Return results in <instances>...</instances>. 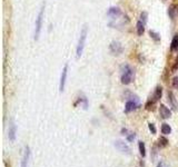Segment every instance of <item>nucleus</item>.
<instances>
[{
    "label": "nucleus",
    "mask_w": 178,
    "mask_h": 167,
    "mask_svg": "<svg viewBox=\"0 0 178 167\" xmlns=\"http://www.w3.org/2000/svg\"><path fill=\"white\" fill-rule=\"evenodd\" d=\"M121 69H123L121 83L124 84V85H128V84H130L131 83V80H133V77H134V75H135L134 69L129 66V65H125V66H123Z\"/></svg>",
    "instance_id": "f257e3e1"
},
{
    "label": "nucleus",
    "mask_w": 178,
    "mask_h": 167,
    "mask_svg": "<svg viewBox=\"0 0 178 167\" xmlns=\"http://www.w3.org/2000/svg\"><path fill=\"white\" fill-rule=\"evenodd\" d=\"M86 38H87V26H84L81 33H80V37H79V40H78V45H77V57L79 58L81 55H83V51L85 48V43H86Z\"/></svg>",
    "instance_id": "f03ea898"
},
{
    "label": "nucleus",
    "mask_w": 178,
    "mask_h": 167,
    "mask_svg": "<svg viewBox=\"0 0 178 167\" xmlns=\"http://www.w3.org/2000/svg\"><path fill=\"white\" fill-rule=\"evenodd\" d=\"M43 11H45V6L41 7L39 15L36 19V28H35V40H38L40 31H41V27H43Z\"/></svg>",
    "instance_id": "7ed1b4c3"
},
{
    "label": "nucleus",
    "mask_w": 178,
    "mask_h": 167,
    "mask_svg": "<svg viewBox=\"0 0 178 167\" xmlns=\"http://www.w3.org/2000/svg\"><path fill=\"white\" fill-rule=\"evenodd\" d=\"M115 147H116L119 151H121L123 154H126V155H130V153H131L130 147H129L125 142H123V141H116V142H115Z\"/></svg>",
    "instance_id": "20e7f679"
},
{
    "label": "nucleus",
    "mask_w": 178,
    "mask_h": 167,
    "mask_svg": "<svg viewBox=\"0 0 178 167\" xmlns=\"http://www.w3.org/2000/svg\"><path fill=\"white\" fill-rule=\"evenodd\" d=\"M67 73H68V65L66 64L64 69H62V73H61V77H60V84H59V90L61 92H64L65 89V84H66V79H67Z\"/></svg>",
    "instance_id": "39448f33"
},
{
    "label": "nucleus",
    "mask_w": 178,
    "mask_h": 167,
    "mask_svg": "<svg viewBox=\"0 0 178 167\" xmlns=\"http://www.w3.org/2000/svg\"><path fill=\"white\" fill-rule=\"evenodd\" d=\"M16 130H17V127L15 125L14 120H11V122H10V125H9V130H8L9 141L11 143H14L16 141Z\"/></svg>",
    "instance_id": "423d86ee"
},
{
    "label": "nucleus",
    "mask_w": 178,
    "mask_h": 167,
    "mask_svg": "<svg viewBox=\"0 0 178 167\" xmlns=\"http://www.w3.org/2000/svg\"><path fill=\"white\" fill-rule=\"evenodd\" d=\"M138 106H139V104H138L137 99L128 100L126 103V105H125V113H130V111L135 110L136 108H138Z\"/></svg>",
    "instance_id": "0eeeda50"
},
{
    "label": "nucleus",
    "mask_w": 178,
    "mask_h": 167,
    "mask_svg": "<svg viewBox=\"0 0 178 167\" xmlns=\"http://www.w3.org/2000/svg\"><path fill=\"white\" fill-rule=\"evenodd\" d=\"M110 51L115 55H120L123 52V46L117 41H112L110 43Z\"/></svg>",
    "instance_id": "6e6552de"
},
{
    "label": "nucleus",
    "mask_w": 178,
    "mask_h": 167,
    "mask_svg": "<svg viewBox=\"0 0 178 167\" xmlns=\"http://www.w3.org/2000/svg\"><path fill=\"white\" fill-rule=\"evenodd\" d=\"M30 158V148L28 146L25 147V153L22 156V160H21V167H28V162Z\"/></svg>",
    "instance_id": "1a4fd4ad"
},
{
    "label": "nucleus",
    "mask_w": 178,
    "mask_h": 167,
    "mask_svg": "<svg viewBox=\"0 0 178 167\" xmlns=\"http://www.w3.org/2000/svg\"><path fill=\"white\" fill-rule=\"evenodd\" d=\"M159 114H160L161 118H164V119H167V118H169L171 116V111L165 105H160V107H159Z\"/></svg>",
    "instance_id": "9d476101"
},
{
    "label": "nucleus",
    "mask_w": 178,
    "mask_h": 167,
    "mask_svg": "<svg viewBox=\"0 0 178 167\" xmlns=\"http://www.w3.org/2000/svg\"><path fill=\"white\" fill-rule=\"evenodd\" d=\"M107 14H108V16L116 18V17H118L119 15H120V9L117 8V7H111V8L108 9Z\"/></svg>",
    "instance_id": "9b49d317"
},
{
    "label": "nucleus",
    "mask_w": 178,
    "mask_h": 167,
    "mask_svg": "<svg viewBox=\"0 0 178 167\" xmlns=\"http://www.w3.org/2000/svg\"><path fill=\"white\" fill-rule=\"evenodd\" d=\"M177 15V6L176 5H171L169 8H168V16L170 19H175Z\"/></svg>",
    "instance_id": "f8f14e48"
},
{
    "label": "nucleus",
    "mask_w": 178,
    "mask_h": 167,
    "mask_svg": "<svg viewBox=\"0 0 178 167\" xmlns=\"http://www.w3.org/2000/svg\"><path fill=\"white\" fill-rule=\"evenodd\" d=\"M168 101L171 104L173 108L174 109H177V101H176V98L174 96V94L171 92H168Z\"/></svg>",
    "instance_id": "ddd939ff"
},
{
    "label": "nucleus",
    "mask_w": 178,
    "mask_h": 167,
    "mask_svg": "<svg viewBox=\"0 0 178 167\" xmlns=\"http://www.w3.org/2000/svg\"><path fill=\"white\" fill-rule=\"evenodd\" d=\"M144 31H145V24L141 20H139L137 22V33H138V36H143Z\"/></svg>",
    "instance_id": "4468645a"
},
{
    "label": "nucleus",
    "mask_w": 178,
    "mask_h": 167,
    "mask_svg": "<svg viewBox=\"0 0 178 167\" xmlns=\"http://www.w3.org/2000/svg\"><path fill=\"white\" fill-rule=\"evenodd\" d=\"M161 95H162V88L158 86V87L156 88V90H155V94H154V97H153L154 100H155V101H157V100L161 97Z\"/></svg>",
    "instance_id": "2eb2a0df"
},
{
    "label": "nucleus",
    "mask_w": 178,
    "mask_h": 167,
    "mask_svg": "<svg viewBox=\"0 0 178 167\" xmlns=\"http://www.w3.org/2000/svg\"><path fill=\"white\" fill-rule=\"evenodd\" d=\"M161 133L164 134V135H169L171 133V127H170L168 124H162L161 125Z\"/></svg>",
    "instance_id": "dca6fc26"
},
{
    "label": "nucleus",
    "mask_w": 178,
    "mask_h": 167,
    "mask_svg": "<svg viewBox=\"0 0 178 167\" xmlns=\"http://www.w3.org/2000/svg\"><path fill=\"white\" fill-rule=\"evenodd\" d=\"M138 148H139V153L140 155L145 157L146 156V146H145L144 142H138Z\"/></svg>",
    "instance_id": "f3484780"
},
{
    "label": "nucleus",
    "mask_w": 178,
    "mask_h": 167,
    "mask_svg": "<svg viewBox=\"0 0 178 167\" xmlns=\"http://www.w3.org/2000/svg\"><path fill=\"white\" fill-rule=\"evenodd\" d=\"M170 49L173 50V51L178 49V35H176L173 38V41H171V45H170Z\"/></svg>",
    "instance_id": "a211bd4d"
},
{
    "label": "nucleus",
    "mask_w": 178,
    "mask_h": 167,
    "mask_svg": "<svg viewBox=\"0 0 178 167\" xmlns=\"http://www.w3.org/2000/svg\"><path fill=\"white\" fill-rule=\"evenodd\" d=\"M149 35H150V37L153 38L155 41H159V40H160V36H159L157 33L153 31V30H150V31H149Z\"/></svg>",
    "instance_id": "6ab92c4d"
},
{
    "label": "nucleus",
    "mask_w": 178,
    "mask_h": 167,
    "mask_svg": "<svg viewBox=\"0 0 178 167\" xmlns=\"http://www.w3.org/2000/svg\"><path fill=\"white\" fill-rule=\"evenodd\" d=\"M167 144H168V141H167L165 137H160V138H159V146H160V147H166Z\"/></svg>",
    "instance_id": "aec40b11"
},
{
    "label": "nucleus",
    "mask_w": 178,
    "mask_h": 167,
    "mask_svg": "<svg viewBox=\"0 0 178 167\" xmlns=\"http://www.w3.org/2000/svg\"><path fill=\"white\" fill-rule=\"evenodd\" d=\"M155 100H153V101H148L147 104H146V109L147 110H153L154 109V106H155Z\"/></svg>",
    "instance_id": "412c9836"
},
{
    "label": "nucleus",
    "mask_w": 178,
    "mask_h": 167,
    "mask_svg": "<svg viewBox=\"0 0 178 167\" xmlns=\"http://www.w3.org/2000/svg\"><path fill=\"white\" fill-rule=\"evenodd\" d=\"M148 128H149V130L152 132V134H156L157 133V129H156V126L152 124V123H149L148 124Z\"/></svg>",
    "instance_id": "4be33fe9"
},
{
    "label": "nucleus",
    "mask_w": 178,
    "mask_h": 167,
    "mask_svg": "<svg viewBox=\"0 0 178 167\" xmlns=\"http://www.w3.org/2000/svg\"><path fill=\"white\" fill-rule=\"evenodd\" d=\"M140 20L144 22L145 25H146V21H147V12H141V15H140Z\"/></svg>",
    "instance_id": "5701e85b"
},
{
    "label": "nucleus",
    "mask_w": 178,
    "mask_h": 167,
    "mask_svg": "<svg viewBox=\"0 0 178 167\" xmlns=\"http://www.w3.org/2000/svg\"><path fill=\"white\" fill-rule=\"evenodd\" d=\"M173 87L178 89V77H174V79H173Z\"/></svg>",
    "instance_id": "b1692460"
},
{
    "label": "nucleus",
    "mask_w": 178,
    "mask_h": 167,
    "mask_svg": "<svg viewBox=\"0 0 178 167\" xmlns=\"http://www.w3.org/2000/svg\"><path fill=\"white\" fill-rule=\"evenodd\" d=\"M135 137H136L135 134L130 133V135H128V136H127V141H128V142H133V141L135 139Z\"/></svg>",
    "instance_id": "393cba45"
},
{
    "label": "nucleus",
    "mask_w": 178,
    "mask_h": 167,
    "mask_svg": "<svg viewBox=\"0 0 178 167\" xmlns=\"http://www.w3.org/2000/svg\"><path fill=\"white\" fill-rule=\"evenodd\" d=\"M157 167H168V166H167V164H166L165 162H159Z\"/></svg>",
    "instance_id": "a878e982"
},
{
    "label": "nucleus",
    "mask_w": 178,
    "mask_h": 167,
    "mask_svg": "<svg viewBox=\"0 0 178 167\" xmlns=\"http://www.w3.org/2000/svg\"><path fill=\"white\" fill-rule=\"evenodd\" d=\"M177 67H178V57H177V59H176V61H175V65L173 67V71H175V70L177 69Z\"/></svg>",
    "instance_id": "bb28decb"
}]
</instances>
